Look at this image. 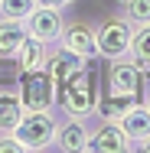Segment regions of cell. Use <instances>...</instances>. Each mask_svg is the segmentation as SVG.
Wrapping results in <instances>:
<instances>
[{"mask_svg":"<svg viewBox=\"0 0 150 153\" xmlns=\"http://www.w3.org/2000/svg\"><path fill=\"white\" fill-rule=\"evenodd\" d=\"M134 150H144V153H150V137H147V140H140V143H137Z\"/></svg>","mask_w":150,"mask_h":153,"instance_id":"cell-21","label":"cell"},{"mask_svg":"<svg viewBox=\"0 0 150 153\" xmlns=\"http://www.w3.org/2000/svg\"><path fill=\"white\" fill-rule=\"evenodd\" d=\"M91 59H78V56H72V52H65L59 42L56 46H49V62H46V72H49V78H52V85H56V91L65 88V82Z\"/></svg>","mask_w":150,"mask_h":153,"instance_id":"cell-10","label":"cell"},{"mask_svg":"<svg viewBox=\"0 0 150 153\" xmlns=\"http://www.w3.org/2000/svg\"><path fill=\"white\" fill-rule=\"evenodd\" d=\"M88 150H95V153H127V150H134V143H131V137L124 134V127L118 121L98 117V121L91 124Z\"/></svg>","mask_w":150,"mask_h":153,"instance_id":"cell-8","label":"cell"},{"mask_svg":"<svg viewBox=\"0 0 150 153\" xmlns=\"http://www.w3.org/2000/svg\"><path fill=\"white\" fill-rule=\"evenodd\" d=\"M20 117H23V101H20L16 85L13 88H0V134H13Z\"/></svg>","mask_w":150,"mask_h":153,"instance_id":"cell-14","label":"cell"},{"mask_svg":"<svg viewBox=\"0 0 150 153\" xmlns=\"http://www.w3.org/2000/svg\"><path fill=\"white\" fill-rule=\"evenodd\" d=\"M0 153H26V147L16 134H0Z\"/></svg>","mask_w":150,"mask_h":153,"instance_id":"cell-19","label":"cell"},{"mask_svg":"<svg viewBox=\"0 0 150 153\" xmlns=\"http://www.w3.org/2000/svg\"><path fill=\"white\" fill-rule=\"evenodd\" d=\"M131 59L144 68V75H150V23L134 26V36H131Z\"/></svg>","mask_w":150,"mask_h":153,"instance_id":"cell-15","label":"cell"},{"mask_svg":"<svg viewBox=\"0 0 150 153\" xmlns=\"http://www.w3.org/2000/svg\"><path fill=\"white\" fill-rule=\"evenodd\" d=\"M124 3H127V0H114V7H118V10H121V7H124Z\"/></svg>","mask_w":150,"mask_h":153,"instance_id":"cell-22","label":"cell"},{"mask_svg":"<svg viewBox=\"0 0 150 153\" xmlns=\"http://www.w3.org/2000/svg\"><path fill=\"white\" fill-rule=\"evenodd\" d=\"M108 91L140 98V94L147 91V75H144V68L131 59V56L108 59Z\"/></svg>","mask_w":150,"mask_h":153,"instance_id":"cell-5","label":"cell"},{"mask_svg":"<svg viewBox=\"0 0 150 153\" xmlns=\"http://www.w3.org/2000/svg\"><path fill=\"white\" fill-rule=\"evenodd\" d=\"M98 85H95V72H91V62H85L59 91V108L62 114H75V117H95V108H98Z\"/></svg>","mask_w":150,"mask_h":153,"instance_id":"cell-1","label":"cell"},{"mask_svg":"<svg viewBox=\"0 0 150 153\" xmlns=\"http://www.w3.org/2000/svg\"><path fill=\"white\" fill-rule=\"evenodd\" d=\"M144 98H147V104H150V88H147V91H144Z\"/></svg>","mask_w":150,"mask_h":153,"instance_id":"cell-23","label":"cell"},{"mask_svg":"<svg viewBox=\"0 0 150 153\" xmlns=\"http://www.w3.org/2000/svg\"><path fill=\"white\" fill-rule=\"evenodd\" d=\"M118 124L124 127V134L131 137L134 147H137L140 140H147V137H150V104H147V98H144V101L137 98V101L118 117Z\"/></svg>","mask_w":150,"mask_h":153,"instance_id":"cell-11","label":"cell"},{"mask_svg":"<svg viewBox=\"0 0 150 153\" xmlns=\"http://www.w3.org/2000/svg\"><path fill=\"white\" fill-rule=\"evenodd\" d=\"M121 16L131 23V26H140V23H150V0H127L118 10Z\"/></svg>","mask_w":150,"mask_h":153,"instance_id":"cell-17","label":"cell"},{"mask_svg":"<svg viewBox=\"0 0 150 153\" xmlns=\"http://www.w3.org/2000/svg\"><path fill=\"white\" fill-rule=\"evenodd\" d=\"M91 140V117H75V114H62L59 117V134H56V147L59 153H85Z\"/></svg>","mask_w":150,"mask_h":153,"instance_id":"cell-7","label":"cell"},{"mask_svg":"<svg viewBox=\"0 0 150 153\" xmlns=\"http://www.w3.org/2000/svg\"><path fill=\"white\" fill-rule=\"evenodd\" d=\"M59 46L65 52L78 56V59H98V46H95V23L91 20H65L62 26V36H59Z\"/></svg>","mask_w":150,"mask_h":153,"instance_id":"cell-6","label":"cell"},{"mask_svg":"<svg viewBox=\"0 0 150 153\" xmlns=\"http://www.w3.org/2000/svg\"><path fill=\"white\" fill-rule=\"evenodd\" d=\"M16 72H39V68H46V62H49V42H43V39H36L26 33V39H23V46L16 49Z\"/></svg>","mask_w":150,"mask_h":153,"instance_id":"cell-12","label":"cell"},{"mask_svg":"<svg viewBox=\"0 0 150 153\" xmlns=\"http://www.w3.org/2000/svg\"><path fill=\"white\" fill-rule=\"evenodd\" d=\"M36 3H43V7H56V10H65V7H72L75 0H36Z\"/></svg>","mask_w":150,"mask_h":153,"instance_id":"cell-20","label":"cell"},{"mask_svg":"<svg viewBox=\"0 0 150 153\" xmlns=\"http://www.w3.org/2000/svg\"><path fill=\"white\" fill-rule=\"evenodd\" d=\"M16 91L23 101V111H46V108H56V101H59V91H56L46 68L16 72Z\"/></svg>","mask_w":150,"mask_h":153,"instance_id":"cell-4","label":"cell"},{"mask_svg":"<svg viewBox=\"0 0 150 153\" xmlns=\"http://www.w3.org/2000/svg\"><path fill=\"white\" fill-rule=\"evenodd\" d=\"M23 147L33 153L52 150L56 147V134H59V111L56 108H46V111H23V117L13 130Z\"/></svg>","mask_w":150,"mask_h":153,"instance_id":"cell-2","label":"cell"},{"mask_svg":"<svg viewBox=\"0 0 150 153\" xmlns=\"http://www.w3.org/2000/svg\"><path fill=\"white\" fill-rule=\"evenodd\" d=\"M23 39H26L23 20H7V16H0V62L16 59V49L23 46Z\"/></svg>","mask_w":150,"mask_h":153,"instance_id":"cell-13","label":"cell"},{"mask_svg":"<svg viewBox=\"0 0 150 153\" xmlns=\"http://www.w3.org/2000/svg\"><path fill=\"white\" fill-rule=\"evenodd\" d=\"M23 26H26L30 36L49 42V46H56L59 36H62V26H65V16H62V10H56V7H43V3H36L33 13L23 20Z\"/></svg>","mask_w":150,"mask_h":153,"instance_id":"cell-9","label":"cell"},{"mask_svg":"<svg viewBox=\"0 0 150 153\" xmlns=\"http://www.w3.org/2000/svg\"><path fill=\"white\" fill-rule=\"evenodd\" d=\"M131 36H134V26H131L121 13H108V16L95 20L98 59H121V56H131Z\"/></svg>","mask_w":150,"mask_h":153,"instance_id":"cell-3","label":"cell"},{"mask_svg":"<svg viewBox=\"0 0 150 153\" xmlns=\"http://www.w3.org/2000/svg\"><path fill=\"white\" fill-rule=\"evenodd\" d=\"M36 7V0H0V16L7 20H26Z\"/></svg>","mask_w":150,"mask_h":153,"instance_id":"cell-18","label":"cell"},{"mask_svg":"<svg viewBox=\"0 0 150 153\" xmlns=\"http://www.w3.org/2000/svg\"><path fill=\"white\" fill-rule=\"evenodd\" d=\"M137 98L131 94H118V91H108L104 98H98V108H95V117H108V121H118L121 114L134 104Z\"/></svg>","mask_w":150,"mask_h":153,"instance_id":"cell-16","label":"cell"}]
</instances>
